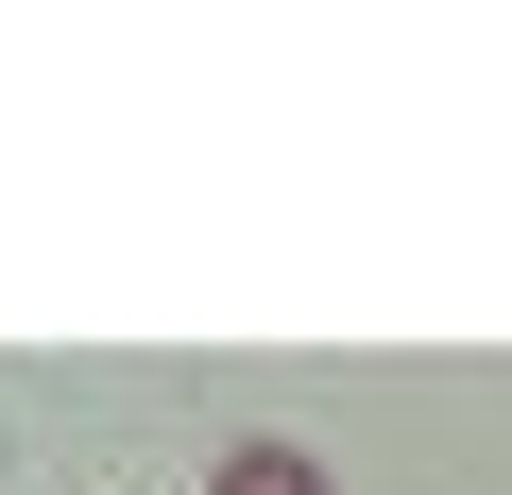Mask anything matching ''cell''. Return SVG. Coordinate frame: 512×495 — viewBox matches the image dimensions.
<instances>
[{"mask_svg": "<svg viewBox=\"0 0 512 495\" xmlns=\"http://www.w3.org/2000/svg\"><path fill=\"white\" fill-rule=\"evenodd\" d=\"M222 495H325V461H308V444H239V461H222Z\"/></svg>", "mask_w": 512, "mask_h": 495, "instance_id": "obj_1", "label": "cell"}]
</instances>
